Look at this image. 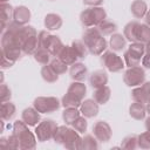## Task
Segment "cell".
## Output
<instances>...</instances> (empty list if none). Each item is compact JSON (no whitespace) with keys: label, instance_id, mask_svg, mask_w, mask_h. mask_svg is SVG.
Here are the masks:
<instances>
[{"label":"cell","instance_id":"cell-10","mask_svg":"<svg viewBox=\"0 0 150 150\" xmlns=\"http://www.w3.org/2000/svg\"><path fill=\"white\" fill-rule=\"evenodd\" d=\"M57 124L56 122H54L53 120H43L41 121L36 127H35V135L38 141L40 142H46L49 139H53L55 131L57 129Z\"/></svg>","mask_w":150,"mask_h":150},{"label":"cell","instance_id":"cell-2","mask_svg":"<svg viewBox=\"0 0 150 150\" xmlns=\"http://www.w3.org/2000/svg\"><path fill=\"white\" fill-rule=\"evenodd\" d=\"M123 35L129 42L146 43L150 40V27L146 23H141L137 20H132L124 26Z\"/></svg>","mask_w":150,"mask_h":150},{"label":"cell","instance_id":"cell-42","mask_svg":"<svg viewBox=\"0 0 150 150\" xmlns=\"http://www.w3.org/2000/svg\"><path fill=\"white\" fill-rule=\"evenodd\" d=\"M142 66L146 69H150V52H145L144 56L142 57Z\"/></svg>","mask_w":150,"mask_h":150},{"label":"cell","instance_id":"cell-31","mask_svg":"<svg viewBox=\"0 0 150 150\" xmlns=\"http://www.w3.org/2000/svg\"><path fill=\"white\" fill-rule=\"evenodd\" d=\"M98 141L94 135H84V137H82V142H81V149L84 150H96L98 149Z\"/></svg>","mask_w":150,"mask_h":150},{"label":"cell","instance_id":"cell-35","mask_svg":"<svg viewBox=\"0 0 150 150\" xmlns=\"http://www.w3.org/2000/svg\"><path fill=\"white\" fill-rule=\"evenodd\" d=\"M121 146L124 148V149H136V148H138V136L134 135V134L128 135L127 137L123 138Z\"/></svg>","mask_w":150,"mask_h":150},{"label":"cell","instance_id":"cell-18","mask_svg":"<svg viewBox=\"0 0 150 150\" xmlns=\"http://www.w3.org/2000/svg\"><path fill=\"white\" fill-rule=\"evenodd\" d=\"M87 74H88V69L82 62H75L69 68V75L74 81H80V82L84 81Z\"/></svg>","mask_w":150,"mask_h":150},{"label":"cell","instance_id":"cell-24","mask_svg":"<svg viewBox=\"0 0 150 150\" xmlns=\"http://www.w3.org/2000/svg\"><path fill=\"white\" fill-rule=\"evenodd\" d=\"M16 112V107L13 102L7 101V102H2L1 107H0V117L4 121H11L14 115Z\"/></svg>","mask_w":150,"mask_h":150},{"label":"cell","instance_id":"cell-41","mask_svg":"<svg viewBox=\"0 0 150 150\" xmlns=\"http://www.w3.org/2000/svg\"><path fill=\"white\" fill-rule=\"evenodd\" d=\"M104 0H83V4L88 7H97L103 4Z\"/></svg>","mask_w":150,"mask_h":150},{"label":"cell","instance_id":"cell-14","mask_svg":"<svg viewBox=\"0 0 150 150\" xmlns=\"http://www.w3.org/2000/svg\"><path fill=\"white\" fill-rule=\"evenodd\" d=\"M80 111L86 118H93L98 114V103L94 98L83 100L80 105Z\"/></svg>","mask_w":150,"mask_h":150},{"label":"cell","instance_id":"cell-17","mask_svg":"<svg viewBox=\"0 0 150 150\" xmlns=\"http://www.w3.org/2000/svg\"><path fill=\"white\" fill-rule=\"evenodd\" d=\"M30 20V11L26 6H16L13 11V21L19 25H27Z\"/></svg>","mask_w":150,"mask_h":150},{"label":"cell","instance_id":"cell-16","mask_svg":"<svg viewBox=\"0 0 150 150\" xmlns=\"http://www.w3.org/2000/svg\"><path fill=\"white\" fill-rule=\"evenodd\" d=\"M21 120L28 125V127H36L40 123V112L34 108V107H29L23 109V111L21 112Z\"/></svg>","mask_w":150,"mask_h":150},{"label":"cell","instance_id":"cell-20","mask_svg":"<svg viewBox=\"0 0 150 150\" xmlns=\"http://www.w3.org/2000/svg\"><path fill=\"white\" fill-rule=\"evenodd\" d=\"M13 11L14 8L8 2H1L0 4V21H1V32L6 28V26L11 22V19H13Z\"/></svg>","mask_w":150,"mask_h":150},{"label":"cell","instance_id":"cell-19","mask_svg":"<svg viewBox=\"0 0 150 150\" xmlns=\"http://www.w3.org/2000/svg\"><path fill=\"white\" fill-rule=\"evenodd\" d=\"M57 57L61 59L67 66H71V64H74L75 62H77V60H79V56H77V54L75 53L74 48L71 47V45H70V46H63V48H62L61 52L59 53Z\"/></svg>","mask_w":150,"mask_h":150},{"label":"cell","instance_id":"cell-30","mask_svg":"<svg viewBox=\"0 0 150 150\" xmlns=\"http://www.w3.org/2000/svg\"><path fill=\"white\" fill-rule=\"evenodd\" d=\"M41 76L42 79L47 82V83H54L59 80V75L53 70V68L50 67V64H45L41 68Z\"/></svg>","mask_w":150,"mask_h":150},{"label":"cell","instance_id":"cell-3","mask_svg":"<svg viewBox=\"0 0 150 150\" xmlns=\"http://www.w3.org/2000/svg\"><path fill=\"white\" fill-rule=\"evenodd\" d=\"M53 139L55 143L62 144L66 149H81L82 137L74 128L71 129L66 125L57 127Z\"/></svg>","mask_w":150,"mask_h":150},{"label":"cell","instance_id":"cell-15","mask_svg":"<svg viewBox=\"0 0 150 150\" xmlns=\"http://www.w3.org/2000/svg\"><path fill=\"white\" fill-rule=\"evenodd\" d=\"M107 83H108V74L103 69L94 70L89 76V84L94 89H97V88H101L103 86H107Z\"/></svg>","mask_w":150,"mask_h":150},{"label":"cell","instance_id":"cell-38","mask_svg":"<svg viewBox=\"0 0 150 150\" xmlns=\"http://www.w3.org/2000/svg\"><path fill=\"white\" fill-rule=\"evenodd\" d=\"M50 35H52V34H49L48 30H40V32L38 33L39 48H45V49H46V47H47V45H48V41H49V39H50Z\"/></svg>","mask_w":150,"mask_h":150},{"label":"cell","instance_id":"cell-29","mask_svg":"<svg viewBox=\"0 0 150 150\" xmlns=\"http://www.w3.org/2000/svg\"><path fill=\"white\" fill-rule=\"evenodd\" d=\"M97 28L100 29V32L105 36V35H112L114 33H116V30H117V25L114 22V21H111V20H109V19H104L98 26H97Z\"/></svg>","mask_w":150,"mask_h":150},{"label":"cell","instance_id":"cell-34","mask_svg":"<svg viewBox=\"0 0 150 150\" xmlns=\"http://www.w3.org/2000/svg\"><path fill=\"white\" fill-rule=\"evenodd\" d=\"M49 64H50V67L53 68V70H54L57 75H62V74H64V73L68 70V66H67L61 59H59V57L53 59V60L49 62Z\"/></svg>","mask_w":150,"mask_h":150},{"label":"cell","instance_id":"cell-36","mask_svg":"<svg viewBox=\"0 0 150 150\" xmlns=\"http://www.w3.org/2000/svg\"><path fill=\"white\" fill-rule=\"evenodd\" d=\"M71 125L79 134H84L87 131V128H88V122H87V118L84 116H80Z\"/></svg>","mask_w":150,"mask_h":150},{"label":"cell","instance_id":"cell-21","mask_svg":"<svg viewBox=\"0 0 150 150\" xmlns=\"http://www.w3.org/2000/svg\"><path fill=\"white\" fill-rule=\"evenodd\" d=\"M62 18L56 13H49L45 16L43 25L47 30H57L62 27Z\"/></svg>","mask_w":150,"mask_h":150},{"label":"cell","instance_id":"cell-23","mask_svg":"<svg viewBox=\"0 0 150 150\" xmlns=\"http://www.w3.org/2000/svg\"><path fill=\"white\" fill-rule=\"evenodd\" d=\"M111 96V89L108 86H103L101 88L95 89L93 94V98L98 103V104H105Z\"/></svg>","mask_w":150,"mask_h":150},{"label":"cell","instance_id":"cell-9","mask_svg":"<svg viewBox=\"0 0 150 150\" xmlns=\"http://www.w3.org/2000/svg\"><path fill=\"white\" fill-rule=\"evenodd\" d=\"M101 63L111 73H118L125 67L124 60L114 50H105L101 55Z\"/></svg>","mask_w":150,"mask_h":150},{"label":"cell","instance_id":"cell-11","mask_svg":"<svg viewBox=\"0 0 150 150\" xmlns=\"http://www.w3.org/2000/svg\"><path fill=\"white\" fill-rule=\"evenodd\" d=\"M123 82L128 87H138L143 82H145V70L141 66L129 67L124 75H123Z\"/></svg>","mask_w":150,"mask_h":150},{"label":"cell","instance_id":"cell-8","mask_svg":"<svg viewBox=\"0 0 150 150\" xmlns=\"http://www.w3.org/2000/svg\"><path fill=\"white\" fill-rule=\"evenodd\" d=\"M61 102L57 97L54 96H39L34 100L33 107L40 114H50L60 109Z\"/></svg>","mask_w":150,"mask_h":150},{"label":"cell","instance_id":"cell-28","mask_svg":"<svg viewBox=\"0 0 150 150\" xmlns=\"http://www.w3.org/2000/svg\"><path fill=\"white\" fill-rule=\"evenodd\" d=\"M80 116H81V111L77 110V108H74V107L64 108V110L62 112V120L68 125H71Z\"/></svg>","mask_w":150,"mask_h":150},{"label":"cell","instance_id":"cell-22","mask_svg":"<svg viewBox=\"0 0 150 150\" xmlns=\"http://www.w3.org/2000/svg\"><path fill=\"white\" fill-rule=\"evenodd\" d=\"M130 12L135 19H143L148 12V5L144 0H134L130 6Z\"/></svg>","mask_w":150,"mask_h":150},{"label":"cell","instance_id":"cell-1","mask_svg":"<svg viewBox=\"0 0 150 150\" xmlns=\"http://www.w3.org/2000/svg\"><path fill=\"white\" fill-rule=\"evenodd\" d=\"M82 41L88 47L90 54L101 56L107 49V40L97 27H89L82 34Z\"/></svg>","mask_w":150,"mask_h":150},{"label":"cell","instance_id":"cell-13","mask_svg":"<svg viewBox=\"0 0 150 150\" xmlns=\"http://www.w3.org/2000/svg\"><path fill=\"white\" fill-rule=\"evenodd\" d=\"M131 97L134 102L146 104L150 101V82L145 81L141 86L135 87V89L131 91Z\"/></svg>","mask_w":150,"mask_h":150},{"label":"cell","instance_id":"cell-5","mask_svg":"<svg viewBox=\"0 0 150 150\" xmlns=\"http://www.w3.org/2000/svg\"><path fill=\"white\" fill-rule=\"evenodd\" d=\"M18 142H19V149L22 150H29L35 149L36 146V138L32 131H29L28 125L23 121H15L13 124V132H12Z\"/></svg>","mask_w":150,"mask_h":150},{"label":"cell","instance_id":"cell-40","mask_svg":"<svg viewBox=\"0 0 150 150\" xmlns=\"http://www.w3.org/2000/svg\"><path fill=\"white\" fill-rule=\"evenodd\" d=\"M15 62L11 59H8L4 53H1V69H8L11 68Z\"/></svg>","mask_w":150,"mask_h":150},{"label":"cell","instance_id":"cell-6","mask_svg":"<svg viewBox=\"0 0 150 150\" xmlns=\"http://www.w3.org/2000/svg\"><path fill=\"white\" fill-rule=\"evenodd\" d=\"M107 18V13L103 7H88L80 14V21L86 27H97L104 19Z\"/></svg>","mask_w":150,"mask_h":150},{"label":"cell","instance_id":"cell-37","mask_svg":"<svg viewBox=\"0 0 150 150\" xmlns=\"http://www.w3.org/2000/svg\"><path fill=\"white\" fill-rule=\"evenodd\" d=\"M138 148L150 149V131H145L138 135Z\"/></svg>","mask_w":150,"mask_h":150},{"label":"cell","instance_id":"cell-39","mask_svg":"<svg viewBox=\"0 0 150 150\" xmlns=\"http://www.w3.org/2000/svg\"><path fill=\"white\" fill-rule=\"evenodd\" d=\"M12 97V91L9 89V87L5 83H1L0 86V102H7L9 101Z\"/></svg>","mask_w":150,"mask_h":150},{"label":"cell","instance_id":"cell-45","mask_svg":"<svg viewBox=\"0 0 150 150\" xmlns=\"http://www.w3.org/2000/svg\"><path fill=\"white\" fill-rule=\"evenodd\" d=\"M145 129L146 131H150V116L145 118Z\"/></svg>","mask_w":150,"mask_h":150},{"label":"cell","instance_id":"cell-48","mask_svg":"<svg viewBox=\"0 0 150 150\" xmlns=\"http://www.w3.org/2000/svg\"><path fill=\"white\" fill-rule=\"evenodd\" d=\"M8 0H0V2H7Z\"/></svg>","mask_w":150,"mask_h":150},{"label":"cell","instance_id":"cell-4","mask_svg":"<svg viewBox=\"0 0 150 150\" xmlns=\"http://www.w3.org/2000/svg\"><path fill=\"white\" fill-rule=\"evenodd\" d=\"M86 93H87L86 84L80 81H74L73 83L69 84L67 93L61 98V104L64 108H69V107L79 108L86 96Z\"/></svg>","mask_w":150,"mask_h":150},{"label":"cell","instance_id":"cell-12","mask_svg":"<svg viewBox=\"0 0 150 150\" xmlns=\"http://www.w3.org/2000/svg\"><path fill=\"white\" fill-rule=\"evenodd\" d=\"M93 135L97 138L98 142L107 143V142L110 141V138L112 136V130H111V127L109 125L108 122L97 121L93 125Z\"/></svg>","mask_w":150,"mask_h":150},{"label":"cell","instance_id":"cell-27","mask_svg":"<svg viewBox=\"0 0 150 150\" xmlns=\"http://www.w3.org/2000/svg\"><path fill=\"white\" fill-rule=\"evenodd\" d=\"M62 48H63V43H62L61 39L57 35H50V39H49L48 45L46 47V49L50 53V55L57 56Z\"/></svg>","mask_w":150,"mask_h":150},{"label":"cell","instance_id":"cell-44","mask_svg":"<svg viewBox=\"0 0 150 150\" xmlns=\"http://www.w3.org/2000/svg\"><path fill=\"white\" fill-rule=\"evenodd\" d=\"M144 20H145V23L150 27V9H148V12H146V14L144 16Z\"/></svg>","mask_w":150,"mask_h":150},{"label":"cell","instance_id":"cell-26","mask_svg":"<svg viewBox=\"0 0 150 150\" xmlns=\"http://www.w3.org/2000/svg\"><path fill=\"white\" fill-rule=\"evenodd\" d=\"M109 45L114 52H122L127 47V39L124 38L123 34L120 33H114L110 36Z\"/></svg>","mask_w":150,"mask_h":150},{"label":"cell","instance_id":"cell-46","mask_svg":"<svg viewBox=\"0 0 150 150\" xmlns=\"http://www.w3.org/2000/svg\"><path fill=\"white\" fill-rule=\"evenodd\" d=\"M145 108H146V112L150 115V101H149V102L145 104Z\"/></svg>","mask_w":150,"mask_h":150},{"label":"cell","instance_id":"cell-33","mask_svg":"<svg viewBox=\"0 0 150 150\" xmlns=\"http://www.w3.org/2000/svg\"><path fill=\"white\" fill-rule=\"evenodd\" d=\"M33 56H34V60L38 63L45 66V64H48L50 62V56L52 55H50V53L47 49H45V48H38L36 52L33 54Z\"/></svg>","mask_w":150,"mask_h":150},{"label":"cell","instance_id":"cell-7","mask_svg":"<svg viewBox=\"0 0 150 150\" xmlns=\"http://www.w3.org/2000/svg\"><path fill=\"white\" fill-rule=\"evenodd\" d=\"M145 43L141 42H131V45L128 47V49L123 54V60L125 66L129 67H135L139 66L142 57L145 54Z\"/></svg>","mask_w":150,"mask_h":150},{"label":"cell","instance_id":"cell-32","mask_svg":"<svg viewBox=\"0 0 150 150\" xmlns=\"http://www.w3.org/2000/svg\"><path fill=\"white\" fill-rule=\"evenodd\" d=\"M71 47L74 48L75 53L77 54L79 60H83V59L87 57L89 50H88V47L86 46V43L82 40H74L71 42Z\"/></svg>","mask_w":150,"mask_h":150},{"label":"cell","instance_id":"cell-25","mask_svg":"<svg viewBox=\"0 0 150 150\" xmlns=\"http://www.w3.org/2000/svg\"><path fill=\"white\" fill-rule=\"evenodd\" d=\"M129 114H130V116H131L134 120H137V121L144 120V118H145V115H146L145 104L139 103V102H134V103H131V105H130V108H129Z\"/></svg>","mask_w":150,"mask_h":150},{"label":"cell","instance_id":"cell-47","mask_svg":"<svg viewBox=\"0 0 150 150\" xmlns=\"http://www.w3.org/2000/svg\"><path fill=\"white\" fill-rule=\"evenodd\" d=\"M145 50H146V52H150V40L145 43Z\"/></svg>","mask_w":150,"mask_h":150},{"label":"cell","instance_id":"cell-43","mask_svg":"<svg viewBox=\"0 0 150 150\" xmlns=\"http://www.w3.org/2000/svg\"><path fill=\"white\" fill-rule=\"evenodd\" d=\"M0 146H1V148H5V149H9V144H8V138L1 137V139H0Z\"/></svg>","mask_w":150,"mask_h":150}]
</instances>
